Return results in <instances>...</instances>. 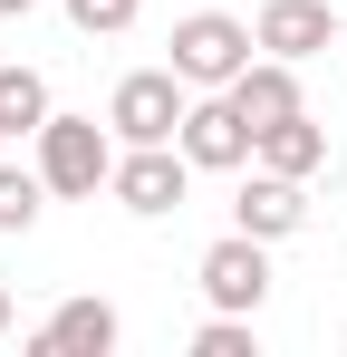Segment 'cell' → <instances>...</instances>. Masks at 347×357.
Returning a JSON list of instances; mask_svg holds the SVG:
<instances>
[{"instance_id":"obj_1","label":"cell","mask_w":347,"mask_h":357,"mask_svg":"<svg viewBox=\"0 0 347 357\" xmlns=\"http://www.w3.org/2000/svg\"><path fill=\"white\" fill-rule=\"evenodd\" d=\"M107 174H116V145H107L97 116H49V126H39V183H49V193L87 203Z\"/></svg>"},{"instance_id":"obj_2","label":"cell","mask_w":347,"mask_h":357,"mask_svg":"<svg viewBox=\"0 0 347 357\" xmlns=\"http://www.w3.org/2000/svg\"><path fill=\"white\" fill-rule=\"evenodd\" d=\"M251 29L231 20V10H193V20H174V77L183 87H231L241 68H251Z\"/></svg>"},{"instance_id":"obj_3","label":"cell","mask_w":347,"mask_h":357,"mask_svg":"<svg viewBox=\"0 0 347 357\" xmlns=\"http://www.w3.org/2000/svg\"><path fill=\"white\" fill-rule=\"evenodd\" d=\"M174 145H183V165H193V174H231V165H251V126H241V107H231L222 87L183 97V126H174Z\"/></svg>"},{"instance_id":"obj_4","label":"cell","mask_w":347,"mask_h":357,"mask_svg":"<svg viewBox=\"0 0 347 357\" xmlns=\"http://www.w3.org/2000/svg\"><path fill=\"white\" fill-rule=\"evenodd\" d=\"M107 126L125 135V145H174V126H183V77H174V68H135V77H116Z\"/></svg>"},{"instance_id":"obj_5","label":"cell","mask_w":347,"mask_h":357,"mask_svg":"<svg viewBox=\"0 0 347 357\" xmlns=\"http://www.w3.org/2000/svg\"><path fill=\"white\" fill-rule=\"evenodd\" d=\"M183 183H193L183 145H125L116 174H107V193L125 203V213H183Z\"/></svg>"},{"instance_id":"obj_6","label":"cell","mask_w":347,"mask_h":357,"mask_svg":"<svg viewBox=\"0 0 347 357\" xmlns=\"http://www.w3.org/2000/svg\"><path fill=\"white\" fill-rule=\"evenodd\" d=\"M193 280H203V299H213V309H241V319H251V309L270 299V241L222 232L213 251H203V271H193Z\"/></svg>"},{"instance_id":"obj_7","label":"cell","mask_w":347,"mask_h":357,"mask_svg":"<svg viewBox=\"0 0 347 357\" xmlns=\"http://www.w3.org/2000/svg\"><path fill=\"white\" fill-rule=\"evenodd\" d=\"M251 39H261L270 59H318V49H338V10H328V0H261Z\"/></svg>"},{"instance_id":"obj_8","label":"cell","mask_w":347,"mask_h":357,"mask_svg":"<svg viewBox=\"0 0 347 357\" xmlns=\"http://www.w3.org/2000/svg\"><path fill=\"white\" fill-rule=\"evenodd\" d=\"M299 222H309V193L289 174H270V165L241 183V203H231V232H251V241H289Z\"/></svg>"},{"instance_id":"obj_9","label":"cell","mask_w":347,"mask_h":357,"mask_svg":"<svg viewBox=\"0 0 347 357\" xmlns=\"http://www.w3.org/2000/svg\"><path fill=\"white\" fill-rule=\"evenodd\" d=\"M222 97L241 107V126H251V135H261V126H280V116H299V59H251Z\"/></svg>"},{"instance_id":"obj_10","label":"cell","mask_w":347,"mask_h":357,"mask_svg":"<svg viewBox=\"0 0 347 357\" xmlns=\"http://www.w3.org/2000/svg\"><path fill=\"white\" fill-rule=\"evenodd\" d=\"M251 165H270V174L309 183L318 165H328V126H309V107H299V116H280V126H261V135H251Z\"/></svg>"},{"instance_id":"obj_11","label":"cell","mask_w":347,"mask_h":357,"mask_svg":"<svg viewBox=\"0 0 347 357\" xmlns=\"http://www.w3.org/2000/svg\"><path fill=\"white\" fill-rule=\"evenodd\" d=\"M116 348V309L107 299H68L39 319V357H107Z\"/></svg>"},{"instance_id":"obj_12","label":"cell","mask_w":347,"mask_h":357,"mask_svg":"<svg viewBox=\"0 0 347 357\" xmlns=\"http://www.w3.org/2000/svg\"><path fill=\"white\" fill-rule=\"evenodd\" d=\"M0 126L10 135H39L49 126V77L39 68H0Z\"/></svg>"},{"instance_id":"obj_13","label":"cell","mask_w":347,"mask_h":357,"mask_svg":"<svg viewBox=\"0 0 347 357\" xmlns=\"http://www.w3.org/2000/svg\"><path fill=\"white\" fill-rule=\"evenodd\" d=\"M39 193H49L39 174H20V165H0V232H29V222H39Z\"/></svg>"},{"instance_id":"obj_14","label":"cell","mask_w":347,"mask_h":357,"mask_svg":"<svg viewBox=\"0 0 347 357\" xmlns=\"http://www.w3.org/2000/svg\"><path fill=\"white\" fill-rule=\"evenodd\" d=\"M193 357H251V319H241V309H222L213 328H193Z\"/></svg>"},{"instance_id":"obj_15","label":"cell","mask_w":347,"mask_h":357,"mask_svg":"<svg viewBox=\"0 0 347 357\" xmlns=\"http://www.w3.org/2000/svg\"><path fill=\"white\" fill-rule=\"evenodd\" d=\"M68 20L87 39H116V29H135V0H68Z\"/></svg>"},{"instance_id":"obj_16","label":"cell","mask_w":347,"mask_h":357,"mask_svg":"<svg viewBox=\"0 0 347 357\" xmlns=\"http://www.w3.org/2000/svg\"><path fill=\"white\" fill-rule=\"evenodd\" d=\"M29 10H39V0H0V20H29Z\"/></svg>"},{"instance_id":"obj_17","label":"cell","mask_w":347,"mask_h":357,"mask_svg":"<svg viewBox=\"0 0 347 357\" xmlns=\"http://www.w3.org/2000/svg\"><path fill=\"white\" fill-rule=\"evenodd\" d=\"M0 328H10V290H0Z\"/></svg>"},{"instance_id":"obj_18","label":"cell","mask_w":347,"mask_h":357,"mask_svg":"<svg viewBox=\"0 0 347 357\" xmlns=\"http://www.w3.org/2000/svg\"><path fill=\"white\" fill-rule=\"evenodd\" d=\"M0 135H10V126H0Z\"/></svg>"}]
</instances>
